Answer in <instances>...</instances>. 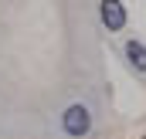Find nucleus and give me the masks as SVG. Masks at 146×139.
<instances>
[{
  "label": "nucleus",
  "mask_w": 146,
  "mask_h": 139,
  "mask_svg": "<svg viewBox=\"0 0 146 139\" xmlns=\"http://www.w3.org/2000/svg\"><path fill=\"white\" fill-rule=\"evenodd\" d=\"M61 129L68 132V136H85L88 129H92V112H88V105H68L65 109V115H61Z\"/></svg>",
  "instance_id": "f257e3e1"
},
{
  "label": "nucleus",
  "mask_w": 146,
  "mask_h": 139,
  "mask_svg": "<svg viewBox=\"0 0 146 139\" xmlns=\"http://www.w3.org/2000/svg\"><path fill=\"white\" fill-rule=\"evenodd\" d=\"M99 14H102V24H106L109 31H119V27L126 24V10H122L119 0H102V3H99Z\"/></svg>",
  "instance_id": "f03ea898"
},
{
  "label": "nucleus",
  "mask_w": 146,
  "mask_h": 139,
  "mask_svg": "<svg viewBox=\"0 0 146 139\" xmlns=\"http://www.w3.org/2000/svg\"><path fill=\"white\" fill-rule=\"evenodd\" d=\"M126 54H129V61H133V68H136V71H146V44L129 41V44H126Z\"/></svg>",
  "instance_id": "7ed1b4c3"
}]
</instances>
